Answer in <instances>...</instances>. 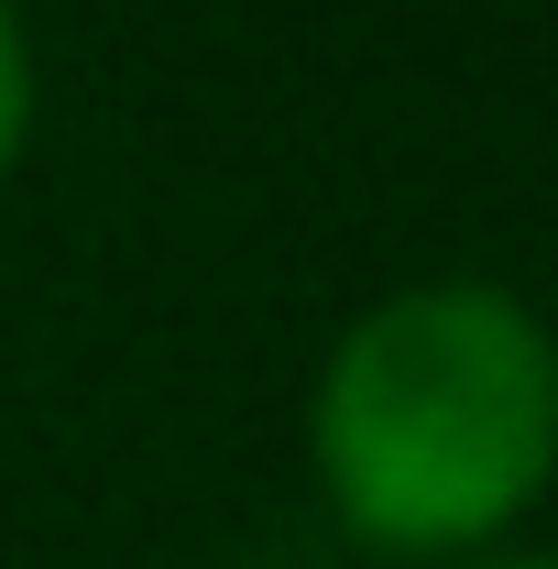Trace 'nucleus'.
<instances>
[{
  "instance_id": "obj_1",
  "label": "nucleus",
  "mask_w": 558,
  "mask_h": 569,
  "mask_svg": "<svg viewBox=\"0 0 558 569\" xmlns=\"http://www.w3.org/2000/svg\"><path fill=\"white\" fill-rule=\"evenodd\" d=\"M307 471L372 559L504 548L558 482V329L492 274L372 296L307 395Z\"/></svg>"
},
{
  "instance_id": "obj_2",
  "label": "nucleus",
  "mask_w": 558,
  "mask_h": 569,
  "mask_svg": "<svg viewBox=\"0 0 558 569\" xmlns=\"http://www.w3.org/2000/svg\"><path fill=\"white\" fill-rule=\"evenodd\" d=\"M22 142H33V33H22V11L0 0V187H11Z\"/></svg>"
},
{
  "instance_id": "obj_3",
  "label": "nucleus",
  "mask_w": 558,
  "mask_h": 569,
  "mask_svg": "<svg viewBox=\"0 0 558 569\" xmlns=\"http://www.w3.org/2000/svg\"><path fill=\"white\" fill-rule=\"evenodd\" d=\"M449 569H558V548H515L504 537V548H471V559H449Z\"/></svg>"
}]
</instances>
